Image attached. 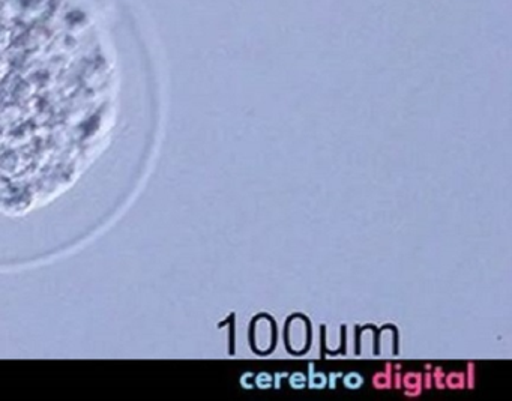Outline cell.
Returning <instances> with one entry per match:
<instances>
[{"label": "cell", "instance_id": "6", "mask_svg": "<svg viewBox=\"0 0 512 401\" xmlns=\"http://www.w3.org/2000/svg\"><path fill=\"white\" fill-rule=\"evenodd\" d=\"M254 385L260 389H269L274 385V379H272L269 373H260L259 376L254 379Z\"/></svg>", "mask_w": 512, "mask_h": 401}, {"label": "cell", "instance_id": "8", "mask_svg": "<svg viewBox=\"0 0 512 401\" xmlns=\"http://www.w3.org/2000/svg\"><path fill=\"white\" fill-rule=\"evenodd\" d=\"M310 385L311 388L314 389H322L326 386V376L323 373H314L313 376L310 377Z\"/></svg>", "mask_w": 512, "mask_h": 401}, {"label": "cell", "instance_id": "7", "mask_svg": "<svg viewBox=\"0 0 512 401\" xmlns=\"http://www.w3.org/2000/svg\"><path fill=\"white\" fill-rule=\"evenodd\" d=\"M289 382L293 389H304L307 386V377L302 373H295L290 376Z\"/></svg>", "mask_w": 512, "mask_h": 401}, {"label": "cell", "instance_id": "2", "mask_svg": "<svg viewBox=\"0 0 512 401\" xmlns=\"http://www.w3.org/2000/svg\"><path fill=\"white\" fill-rule=\"evenodd\" d=\"M284 341H286L287 350L292 355H304L310 349L311 328L307 317L301 314H295L287 320L284 328Z\"/></svg>", "mask_w": 512, "mask_h": 401}, {"label": "cell", "instance_id": "5", "mask_svg": "<svg viewBox=\"0 0 512 401\" xmlns=\"http://www.w3.org/2000/svg\"><path fill=\"white\" fill-rule=\"evenodd\" d=\"M343 383L346 388L358 389L361 388L362 383H364V379H362V376L359 373H349L344 376Z\"/></svg>", "mask_w": 512, "mask_h": 401}, {"label": "cell", "instance_id": "3", "mask_svg": "<svg viewBox=\"0 0 512 401\" xmlns=\"http://www.w3.org/2000/svg\"><path fill=\"white\" fill-rule=\"evenodd\" d=\"M251 349L257 355H269L274 352L277 343V331L275 322L266 314H260L251 322L250 331Z\"/></svg>", "mask_w": 512, "mask_h": 401}, {"label": "cell", "instance_id": "1", "mask_svg": "<svg viewBox=\"0 0 512 401\" xmlns=\"http://www.w3.org/2000/svg\"><path fill=\"white\" fill-rule=\"evenodd\" d=\"M110 92L91 14L73 0H0V169L89 151Z\"/></svg>", "mask_w": 512, "mask_h": 401}, {"label": "cell", "instance_id": "4", "mask_svg": "<svg viewBox=\"0 0 512 401\" xmlns=\"http://www.w3.org/2000/svg\"><path fill=\"white\" fill-rule=\"evenodd\" d=\"M379 352L382 353L383 356H392L397 353V334H395V329L388 326V328H383L379 334Z\"/></svg>", "mask_w": 512, "mask_h": 401}]
</instances>
